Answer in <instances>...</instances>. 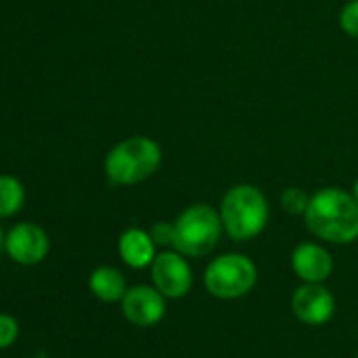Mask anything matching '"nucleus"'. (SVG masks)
<instances>
[{"label": "nucleus", "mask_w": 358, "mask_h": 358, "mask_svg": "<svg viewBox=\"0 0 358 358\" xmlns=\"http://www.w3.org/2000/svg\"><path fill=\"white\" fill-rule=\"evenodd\" d=\"M303 220L308 230L324 243L350 245L358 238V203L341 188H322L312 194Z\"/></svg>", "instance_id": "f257e3e1"}, {"label": "nucleus", "mask_w": 358, "mask_h": 358, "mask_svg": "<svg viewBox=\"0 0 358 358\" xmlns=\"http://www.w3.org/2000/svg\"><path fill=\"white\" fill-rule=\"evenodd\" d=\"M160 162V145L145 135H133L122 139L108 152L103 160V171L114 186H135L150 179L158 171Z\"/></svg>", "instance_id": "f03ea898"}, {"label": "nucleus", "mask_w": 358, "mask_h": 358, "mask_svg": "<svg viewBox=\"0 0 358 358\" xmlns=\"http://www.w3.org/2000/svg\"><path fill=\"white\" fill-rule=\"evenodd\" d=\"M224 232L232 241H251L259 236L270 220V207L264 196V192L251 184H238L232 186L220 207Z\"/></svg>", "instance_id": "7ed1b4c3"}, {"label": "nucleus", "mask_w": 358, "mask_h": 358, "mask_svg": "<svg viewBox=\"0 0 358 358\" xmlns=\"http://www.w3.org/2000/svg\"><path fill=\"white\" fill-rule=\"evenodd\" d=\"M222 215L217 209L205 203H196L179 213L175 220L173 247L182 255L203 257L209 255L222 238Z\"/></svg>", "instance_id": "20e7f679"}, {"label": "nucleus", "mask_w": 358, "mask_h": 358, "mask_svg": "<svg viewBox=\"0 0 358 358\" xmlns=\"http://www.w3.org/2000/svg\"><path fill=\"white\" fill-rule=\"evenodd\" d=\"M257 282L255 264L241 253L215 257L205 270V287L217 299L245 297Z\"/></svg>", "instance_id": "39448f33"}, {"label": "nucleus", "mask_w": 358, "mask_h": 358, "mask_svg": "<svg viewBox=\"0 0 358 358\" xmlns=\"http://www.w3.org/2000/svg\"><path fill=\"white\" fill-rule=\"evenodd\" d=\"M49 251V234L34 222H20L5 234V253L17 266H38L47 259Z\"/></svg>", "instance_id": "423d86ee"}, {"label": "nucleus", "mask_w": 358, "mask_h": 358, "mask_svg": "<svg viewBox=\"0 0 358 358\" xmlns=\"http://www.w3.org/2000/svg\"><path fill=\"white\" fill-rule=\"evenodd\" d=\"M154 287L169 299H179L192 289V268L179 251L156 253L150 266Z\"/></svg>", "instance_id": "0eeeda50"}, {"label": "nucleus", "mask_w": 358, "mask_h": 358, "mask_svg": "<svg viewBox=\"0 0 358 358\" xmlns=\"http://www.w3.org/2000/svg\"><path fill=\"white\" fill-rule=\"evenodd\" d=\"M291 310L303 324L318 327L333 318L335 297L322 282H303L291 297Z\"/></svg>", "instance_id": "6e6552de"}, {"label": "nucleus", "mask_w": 358, "mask_h": 358, "mask_svg": "<svg viewBox=\"0 0 358 358\" xmlns=\"http://www.w3.org/2000/svg\"><path fill=\"white\" fill-rule=\"evenodd\" d=\"M164 299L166 297L156 287H148V285L131 287L127 289L120 301L122 316L135 327H154L164 318L166 312Z\"/></svg>", "instance_id": "1a4fd4ad"}, {"label": "nucleus", "mask_w": 358, "mask_h": 358, "mask_svg": "<svg viewBox=\"0 0 358 358\" xmlns=\"http://www.w3.org/2000/svg\"><path fill=\"white\" fill-rule=\"evenodd\" d=\"M291 268L303 282H324L333 272V257L316 243H301L291 255Z\"/></svg>", "instance_id": "9d476101"}, {"label": "nucleus", "mask_w": 358, "mask_h": 358, "mask_svg": "<svg viewBox=\"0 0 358 358\" xmlns=\"http://www.w3.org/2000/svg\"><path fill=\"white\" fill-rule=\"evenodd\" d=\"M118 253L129 268L143 270L152 266L156 257V243L152 241L150 232L141 228H129L118 238Z\"/></svg>", "instance_id": "9b49d317"}, {"label": "nucleus", "mask_w": 358, "mask_h": 358, "mask_svg": "<svg viewBox=\"0 0 358 358\" xmlns=\"http://www.w3.org/2000/svg\"><path fill=\"white\" fill-rule=\"evenodd\" d=\"M89 291L103 303H116L127 293V280L118 268L99 266L89 276Z\"/></svg>", "instance_id": "f8f14e48"}, {"label": "nucleus", "mask_w": 358, "mask_h": 358, "mask_svg": "<svg viewBox=\"0 0 358 358\" xmlns=\"http://www.w3.org/2000/svg\"><path fill=\"white\" fill-rule=\"evenodd\" d=\"M26 205V188L13 175H0V220L17 215Z\"/></svg>", "instance_id": "ddd939ff"}, {"label": "nucleus", "mask_w": 358, "mask_h": 358, "mask_svg": "<svg viewBox=\"0 0 358 358\" xmlns=\"http://www.w3.org/2000/svg\"><path fill=\"white\" fill-rule=\"evenodd\" d=\"M310 199L301 188H287L282 194H280V207L282 211H287L289 215H303L308 205H310Z\"/></svg>", "instance_id": "4468645a"}, {"label": "nucleus", "mask_w": 358, "mask_h": 358, "mask_svg": "<svg viewBox=\"0 0 358 358\" xmlns=\"http://www.w3.org/2000/svg\"><path fill=\"white\" fill-rule=\"evenodd\" d=\"M20 337V322L15 316L0 312V350L11 348Z\"/></svg>", "instance_id": "2eb2a0df"}, {"label": "nucleus", "mask_w": 358, "mask_h": 358, "mask_svg": "<svg viewBox=\"0 0 358 358\" xmlns=\"http://www.w3.org/2000/svg\"><path fill=\"white\" fill-rule=\"evenodd\" d=\"M339 28L350 36L358 38V0H348L339 11Z\"/></svg>", "instance_id": "dca6fc26"}, {"label": "nucleus", "mask_w": 358, "mask_h": 358, "mask_svg": "<svg viewBox=\"0 0 358 358\" xmlns=\"http://www.w3.org/2000/svg\"><path fill=\"white\" fill-rule=\"evenodd\" d=\"M148 232H150L152 241L156 243V247H169V245H173V238H175V224L156 222Z\"/></svg>", "instance_id": "f3484780"}, {"label": "nucleus", "mask_w": 358, "mask_h": 358, "mask_svg": "<svg viewBox=\"0 0 358 358\" xmlns=\"http://www.w3.org/2000/svg\"><path fill=\"white\" fill-rule=\"evenodd\" d=\"M5 251V232H3V228H0V253Z\"/></svg>", "instance_id": "a211bd4d"}, {"label": "nucleus", "mask_w": 358, "mask_h": 358, "mask_svg": "<svg viewBox=\"0 0 358 358\" xmlns=\"http://www.w3.org/2000/svg\"><path fill=\"white\" fill-rule=\"evenodd\" d=\"M352 196L356 199V203H358V179L354 182V186H352Z\"/></svg>", "instance_id": "6ab92c4d"}]
</instances>
